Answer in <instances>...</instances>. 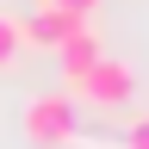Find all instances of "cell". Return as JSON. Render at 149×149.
Masks as SVG:
<instances>
[{"label":"cell","mask_w":149,"mask_h":149,"mask_svg":"<svg viewBox=\"0 0 149 149\" xmlns=\"http://www.w3.org/2000/svg\"><path fill=\"white\" fill-rule=\"evenodd\" d=\"M19 130L31 149H68L81 137V100L74 93H31L19 112Z\"/></svg>","instance_id":"6da1fadb"},{"label":"cell","mask_w":149,"mask_h":149,"mask_svg":"<svg viewBox=\"0 0 149 149\" xmlns=\"http://www.w3.org/2000/svg\"><path fill=\"white\" fill-rule=\"evenodd\" d=\"M68 93H74V100H87L93 112H124L130 100H137V68L118 62V56H100V62H93Z\"/></svg>","instance_id":"7a4b0ae2"},{"label":"cell","mask_w":149,"mask_h":149,"mask_svg":"<svg viewBox=\"0 0 149 149\" xmlns=\"http://www.w3.org/2000/svg\"><path fill=\"white\" fill-rule=\"evenodd\" d=\"M19 25H25V44H37V50H56L62 37H74L81 25H93V19L68 13V6H50V0H37V6H31V19H19Z\"/></svg>","instance_id":"3957f363"},{"label":"cell","mask_w":149,"mask_h":149,"mask_svg":"<svg viewBox=\"0 0 149 149\" xmlns=\"http://www.w3.org/2000/svg\"><path fill=\"white\" fill-rule=\"evenodd\" d=\"M100 56H106V44H100V31H93V25H81L74 37H62V44H56V62H62V74H68V87L81 81V74H87L93 62H100Z\"/></svg>","instance_id":"277c9868"},{"label":"cell","mask_w":149,"mask_h":149,"mask_svg":"<svg viewBox=\"0 0 149 149\" xmlns=\"http://www.w3.org/2000/svg\"><path fill=\"white\" fill-rule=\"evenodd\" d=\"M25 50H31V44H25V25H19L13 13H0V74H6Z\"/></svg>","instance_id":"5b68a950"},{"label":"cell","mask_w":149,"mask_h":149,"mask_svg":"<svg viewBox=\"0 0 149 149\" xmlns=\"http://www.w3.org/2000/svg\"><path fill=\"white\" fill-rule=\"evenodd\" d=\"M124 149H149V112H137L124 124Z\"/></svg>","instance_id":"8992f818"},{"label":"cell","mask_w":149,"mask_h":149,"mask_svg":"<svg viewBox=\"0 0 149 149\" xmlns=\"http://www.w3.org/2000/svg\"><path fill=\"white\" fill-rule=\"evenodd\" d=\"M50 6H68V13H81V19H93V6H100V0H50Z\"/></svg>","instance_id":"52a82bcc"}]
</instances>
